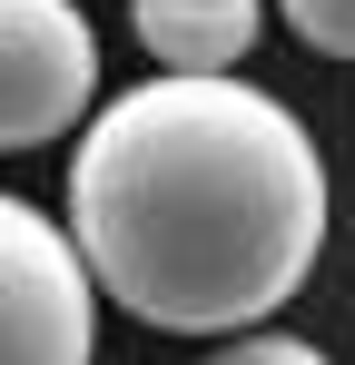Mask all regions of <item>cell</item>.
I'll return each mask as SVG.
<instances>
[{"instance_id":"cell-6","label":"cell","mask_w":355,"mask_h":365,"mask_svg":"<svg viewBox=\"0 0 355 365\" xmlns=\"http://www.w3.org/2000/svg\"><path fill=\"white\" fill-rule=\"evenodd\" d=\"M207 365H326V346H306V336H227V346H207Z\"/></svg>"},{"instance_id":"cell-4","label":"cell","mask_w":355,"mask_h":365,"mask_svg":"<svg viewBox=\"0 0 355 365\" xmlns=\"http://www.w3.org/2000/svg\"><path fill=\"white\" fill-rule=\"evenodd\" d=\"M128 30L168 79H237L267 40V0H128Z\"/></svg>"},{"instance_id":"cell-5","label":"cell","mask_w":355,"mask_h":365,"mask_svg":"<svg viewBox=\"0 0 355 365\" xmlns=\"http://www.w3.org/2000/svg\"><path fill=\"white\" fill-rule=\"evenodd\" d=\"M277 20H287L306 50H326V60H355V0H277Z\"/></svg>"},{"instance_id":"cell-1","label":"cell","mask_w":355,"mask_h":365,"mask_svg":"<svg viewBox=\"0 0 355 365\" xmlns=\"http://www.w3.org/2000/svg\"><path fill=\"white\" fill-rule=\"evenodd\" d=\"M69 237L158 336H247L326 247V158L257 79H138L69 148Z\"/></svg>"},{"instance_id":"cell-2","label":"cell","mask_w":355,"mask_h":365,"mask_svg":"<svg viewBox=\"0 0 355 365\" xmlns=\"http://www.w3.org/2000/svg\"><path fill=\"white\" fill-rule=\"evenodd\" d=\"M99 356V277L69 237L0 187V365H89Z\"/></svg>"},{"instance_id":"cell-3","label":"cell","mask_w":355,"mask_h":365,"mask_svg":"<svg viewBox=\"0 0 355 365\" xmlns=\"http://www.w3.org/2000/svg\"><path fill=\"white\" fill-rule=\"evenodd\" d=\"M99 40L79 0H0V148H50L89 128Z\"/></svg>"}]
</instances>
